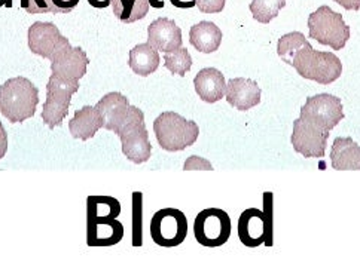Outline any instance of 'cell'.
<instances>
[{"instance_id": "1", "label": "cell", "mask_w": 360, "mask_h": 270, "mask_svg": "<svg viewBox=\"0 0 360 270\" xmlns=\"http://www.w3.org/2000/svg\"><path fill=\"white\" fill-rule=\"evenodd\" d=\"M121 203L112 196H88L86 243L89 247H112L124 238V226L117 218Z\"/></svg>"}, {"instance_id": "2", "label": "cell", "mask_w": 360, "mask_h": 270, "mask_svg": "<svg viewBox=\"0 0 360 270\" xmlns=\"http://www.w3.org/2000/svg\"><path fill=\"white\" fill-rule=\"evenodd\" d=\"M39 104V89L25 77H12L0 85V114L11 123L33 118Z\"/></svg>"}, {"instance_id": "3", "label": "cell", "mask_w": 360, "mask_h": 270, "mask_svg": "<svg viewBox=\"0 0 360 270\" xmlns=\"http://www.w3.org/2000/svg\"><path fill=\"white\" fill-rule=\"evenodd\" d=\"M289 64L304 79L320 85L333 83L342 73V62L335 54L316 50L308 42L295 50Z\"/></svg>"}, {"instance_id": "4", "label": "cell", "mask_w": 360, "mask_h": 270, "mask_svg": "<svg viewBox=\"0 0 360 270\" xmlns=\"http://www.w3.org/2000/svg\"><path fill=\"white\" fill-rule=\"evenodd\" d=\"M153 133L165 151H182L192 146L200 135L194 121H188L174 112H164L153 122Z\"/></svg>"}, {"instance_id": "5", "label": "cell", "mask_w": 360, "mask_h": 270, "mask_svg": "<svg viewBox=\"0 0 360 270\" xmlns=\"http://www.w3.org/2000/svg\"><path fill=\"white\" fill-rule=\"evenodd\" d=\"M115 134L121 138L122 153L128 161L137 165L149 161L152 144L145 125V114L139 107L130 104L124 122Z\"/></svg>"}, {"instance_id": "6", "label": "cell", "mask_w": 360, "mask_h": 270, "mask_svg": "<svg viewBox=\"0 0 360 270\" xmlns=\"http://www.w3.org/2000/svg\"><path fill=\"white\" fill-rule=\"evenodd\" d=\"M264 207L248 208L238 218V238L248 248L273 247V193H264Z\"/></svg>"}, {"instance_id": "7", "label": "cell", "mask_w": 360, "mask_h": 270, "mask_svg": "<svg viewBox=\"0 0 360 270\" xmlns=\"http://www.w3.org/2000/svg\"><path fill=\"white\" fill-rule=\"evenodd\" d=\"M310 37L320 45L330 46L333 50L342 49L350 39V27L342 20V15L329 6H320L308 17Z\"/></svg>"}, {"instance_id": "8", "label": "cell", "mask_w": 360, "mask_h": 270, "mask_svg": "<svg viewBox=\"0 0 360 270\" xmlns=\"http://www.w3.org/2000/svg\"><path fill=\"white\" fill-rule=\"evenodd\" d=\"M79 91V81H68L51 74L46 83V101L42 110L44 123L54 130L60 126L69 113L73 94Z\"/></svg>"}, {"instance_id": "9", "label": "cell", "mask_w": 360, "mask_h": 270, "mask_svg": "<svg viewBox=\"0 0 360 270\" xmlns=\"http://www.w3.org/2000/svg\"><path fill=\"white\" fill-rule=\"evenodd\" d=\"M233 224L229 215L221 208L202 210L194 222V236L202 247L217 248L228 242Z\"/></svg>"}, {"instance_id": "10", "label": "cell", "mask_w": 360, "mask_h": 270, "mask_svg": "<svg viewBox=\"0 0 360 270\" xmlns=\"http://www.w3.org/2000/svg\"><path fill=\"white\" fill-rule=\"evenodd\" d=\"M188 235L186 215L176 208H164L150 220V238L160 247L173 248L184 243Z\"/></svg>"}, {"instance_id": "11", "label": "cell", "mask_w": 360, "mask_h": 270, "mask_svg": "<svg viewBox=\"0 0 360 270\" xmlns=\"http://www.w3.org/2000/svg\"><path fill=\"white\" fill-rule=\"evenodd\" d=\"M329 133L325 128L308 121L305 118L295 119L292 131V146L293 150L302 154L304 158H323Z\"/></svg>"}, {"instance_id": "12", "label": "cell", "mask_w": 360, "mask_h": 270, "mask_svg": "<svg viewBox=\"0 0 360 270\" xmlns=\"http://www.w3.org/2000/svg\"><path fill=\"white\" fill-rule=\"evenodd\" d=\"M301 118H305L325 128V130L332 131L344 119L342 102L338 97L330 94L308 97L301 109Z\"/></svg>"}, {"instance_id": "13", "label": "cell", "mask_w": 360, "mask_h": 270, "mask_svg": "<svg viewBox=\"0 0 360 270\" xmlns=\"http://www.w3.org/2000/svg\"><path fill=\"white\" fill-rule=\"evenodd\" d=\"M27 42L34 55L48 60H53L61 49L70 45L69 39L61 34L56 24L42 21H37L30 25Z\"/></svg>"}, {"instance_id": "14", "label": "cell", "mask_w": 360, "mask_h": 270, "mask_svg": "<svg viewBox=\"0 0 360 270\" xmlns=\"http://www.w3.org/2000/svg\"><path fill=\"white\" fill-rule=\"evenodd\" d=\"M89 60L81 46L68 45L51 60L53 74L68 81H81L86 73Z\"/></svg>"}, {"instance_id": "15", "label": "cell", "mask_w": 360, "mask_h": 270, "mask_svg": "<svg viewBox=\"0 0 360 270\" xmlns=\"http://www.w3.org/2000/svg\"><path fill=\"white\" fill-rule=\"evenodd\" d=\"M182 30L170 18H157L148 27V43L158 53H173L182 46Z\"/></svg>"}, {"instance_id": "16", "label": "cell", "mask_w": 360, "mask_h": 270, "mask_svg": "<svg viewBox=\"0 0 360 270\" xmlns=\"http://www.w3.org/2000/svg\"><path fill=\"white\" fill-rule=\"evenodd\" d=\"M225 97L229 106L240 112H246L261 102V88L252 79L236 77L226 83Z\"/></svg>"}, {"instance_id": "17", "label": "cell", "mask_w": 360, "mask_h": 270, "mask_svg": "<svg viewBox=\"0 0 360 270\" xmlns=\"http://www.w3.org/2000/svg\"><path fill=\"white\" fill-rule=\"evenodd\" d=\"M96 107L103 119V128L108 131L117 133L125 119L128 109H130V102H128V98L124 94L115 91L100 98Z\"/></svg>"}, {"instance_id": "18", "label": "cell", "mask_w": 360, "mask_h": 270, "mask_svg": "<svg viewBox=\"0 0 360 270\" xmlns=\"http://www.w3.org/2000/svg\"><path fill=\"white\" fill-rule=\"evenodd\" d=\"M194 86L198 97L204 101L213 104L221 101L226 91V81L222 72L214 67H205L198 72L194 79Z\"/></svg>"}, {"instance_id": "19", "label": "cell", "mask_w": 360, "mask_h": 270, "mask_svg": "<svg viewBox=\"0 0 360 270\" xmlns=\"http://www.w3.org/2000/svg\"><path fill=\"white\" fill-rule=\"evenodd\" d=\"M330 162L337 171H360V146L350 137H337L332 144Z\"/></svg>"}, {"instance_id": "20", "label": "cell", "mask_w": 360, "mask_h": 270, "mask_svg": "<svg viewBox=\"0 0 360 270\" xmlns=\"http://www.w3.org/2000/svg\"><path fill=\"white\" fill-rule=\"evenodd\" d=\"M101 128L103 119L96 106H84L81 110H76L75 116L69 121V131L72 137L81 141L93 138Z\"/></svg>"}, {"instance_id": "21", "label": "cell", "mask_w": 360, "mask_h": 270, "mask_svg": "<svg viewBox=\"0 0 360 270\" xmlns=\"http://www.w3.org/2000/svg\"><path fill=\"white\" fill-rule=\"evenodd\" d=\"M189 42L200 53L212 54L222 43V32L214 22L201 21L191 27Z\"/></svg>"}, {"instance_id": "22", "label": "cell", "mask_w": 360, "mask_h": 270, "mask_svg": "<svg viewBox=\"0 0 360 270\" xmlns=\"http://www.w3.org/2000/svg\"><path fill=\"white\" fill-rule=\"evenodd\" d=\"M128 66L130 69L141 76L146 77L157 72L160 67V54L155 48H152L148 42L136 45L128 55Z\"/></svg>"}, {"instance_id": "23", "label": "cell", "mask_w": 360, "mask_h": 270, "mask_svg": "<svg viewBox=\"0 0 360 270\" xmlns=\"http://www.w3.org/2000/svg\"><path fill=\"white\" fill-rule=\"evenodd\" d=\"M113 14L121 22L131 24L143 20L149 12V0H110Z\"/></svg>"}, {"instance_id": "24", "label": "cell", "mask_w": 360, "mask_h": 270, "mask_svg": "<svg viewBox=\"0 0 360 270\" xmlns=\"http://www.w3.org/2000/svg\"><path fill=\"white\" fill-rule=\"evenodd\" d=\"M285 6L286 0H252L249 8L256 21L268 24L278 15V12Z\"/></svg>"}, {"instance_id": "25", "label": "cell", "mask_w": 360, "mask_h": 270, "mask_svg": "<svg viewBox=\"0 0 360 270\" xmlns=\"http://www.w3.org/2000/svg\"><path fill=\"white\" fill-rule=\"evenodd\" d=\"M164 64L172 74H179L184 77L192 69V58L189 50L180 46L173 53H167L164 55Z\"/></svg>"}, {"instance_id": "26", "label": "cell", "mask_w": 360, "mask_h": 270, "mask_svg": "<svg viewBox=\"0 0 360 270\" xmlns=\"http://www.w3.org/2000/svg\"><path fill=\"white\" fill-rule=\"evenodd\" d=\"M308 41L305 39V36L300 32H292L288 33L285 36H281L278 39V43H277V54L278 57L285 61L286 64L290 62V58L293 55L295 50L298 48H301L304 43H307Z\"/></svg>"}, {"instance_id": "27", "label": "cell", "mask_w": 360, "mask_h": 270, "mask_svg": "<svg viewBox=\"0 0 360 270\" xmlns=\"http://www.w3.org/2000/svg\"><path fill=\"white\" fill-rule=\"evenodd\" d=\"M20 4L21 8L29 14H49V12L54 14L51 0H20Z\"/></svg>"}, {"instance_id": "28", "label": "cell", "mask_w": 360, "mask_h": 270, "mask_svg": "<svg viewBox=\"0 0 360 270\" xmlns=\"http://www.w3.org/2000/svg\"><path fill=\"white\" fill-rule=\"evenodd\" d=\"M226 0H195L197 8L202 14H217L225 8Z\"/></svg>"}, {"instance_id": "29", "label": "cell", "mask_w": 360, "mask_h": 270, "mask_svg": "<svg viewBox=\"0 0 360 270\" xmlns=\"http://www.w3.org/2000/svg\"><path fill=\"white\" fill-rule=\"evenodd\" d=\"M184 170L185 171H191V170H209V171H213V166L212 163L204 159V158H200V156H191L186 159L185 165H184Z\"/></svg>"}, {"instance_id": "30", "label": "cell", "mask_w": 360, "mask_h": 270, "mask_svg": "<svg viewBox=\"0 0 360 270\" xmlns=\"http://www.w3.org/2000/svg\"><path fill=\"white\" fill-rule=\"evenodd\" d=\"M81 0H51V5L54 8V14H69Z\"/></svg>"}, {"instance_id": "31", "label": "cell", "mask_w": 360, "mask_h": 270, "mask_svg": "<svg viewBox=\"0 0 360 270\" xmlns=\"http://www.w3.org/2000/svg\"><path fill=\"white\" fill-rule=\"evenodd\" d=\"M8 151V133L5 130V126L0 122V159L5 158V154Z\"/></svg>"}, {"instance_id": "32", "label": "cell", "mask_w": 360, "mask_h": 270, "mask_svg": "<svg viewBox=\"0 0 360 270\" xmlns=\"http://www.w3.org/2000/svg\"><path fill=\"white\" fill-rule=\"evenodd\" d=\"M340 6H342L347 11H359L360 9V0H333Z\"/></svg>"}, {"instance_id": "33", "label": "cell", "mask_w": 360, "mask_h": 270, "mask_svg": "<svg viewBox=\"0 0 360 270\" xmlns=\"http://www.w3.org/2000/svg\"><path fill=\"white\" fill-rule=\"evenodd\" d=\"M172 5L180 9H189L195 6V0H170Z\"/></svg>"}, {"instance_id": "34", "label": "cell", "mask_w": 360, "mask_h": 270, "mask_svg": "<svg viewBox=\"0 0 360 270\" xmlns=\"http://www.w3.org/2000/svg\"><path fill=\"white\" fill-rule=\"evenodd\" d=\"M88 4L97 9H105L110 5V0H88Z\"/></svg>"}, {"instance_id": "35", "label": "cell", "mask_w": 360, "mask_h": 270, "mask_svg": "<svg viewBox=\"0 0 360 270\" xmlns=\"http://www.w3.org/2000/svg\"><path fill=\"white\" fill-rule=\"evenodd\" d=\"M149 4L152 5V8H157V9L164 8V0H149Z\"/></svg>"}, {"instance_id": "36", "label": "cell", "mask_w": 360, "mask_h": 270, "mask_svg": "<svg viewBox=\"0 0 360 270\" xmlns=\"http://www.w3.org/2000/svg\"><path fill=\"white\" fill-rule=\"evenodd\" d=\"M0 6H4V5H2V4H0Z\"/></svg>"}]
</instances>
